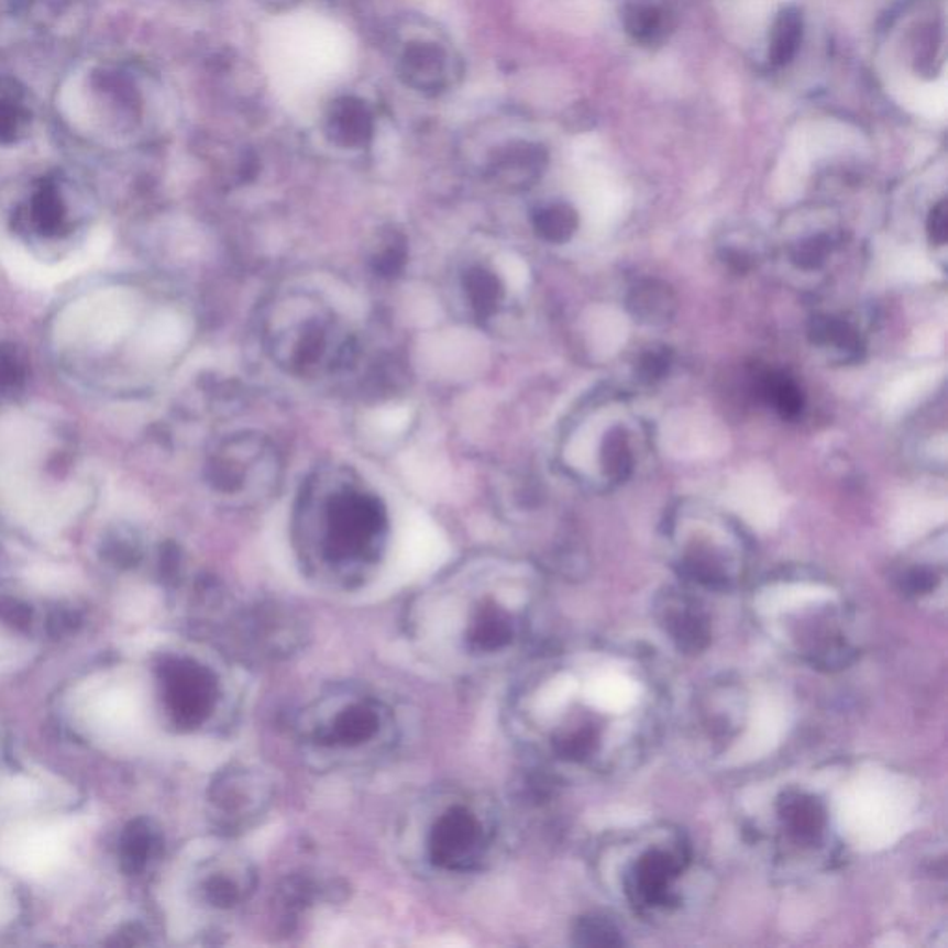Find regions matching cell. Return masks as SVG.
<instances>
[{
    "instance_id": "6da1fadb",
    "label": "cell",
    "mask_w": 948,
    "mask_h": 948,
    "mask_svg": "<svg viewBox=\"0 0 948 948\" xmlns=\"http://www.w3.org/2000/svg\"><path fill=\"white\" fill-rule=\"evenodd\" d=\"M671 712L662 665L643 644L595 639L547 663L532 690L543 760L574 779L632 773L660 743Z\"/></svg>"
},
{
    "instance_id": "7a4b0ae2",
    "label": "cell",
    "mask_w": 948,
    "mask_h": 948,
    "mask_svg": "<svg viewBox=\"0 0 948 948\" xmlns=\"http://www.w3.org/2000/svg\"><path fill=\"white\" fill-rule=\"evenodd\" d=\"M895 825V801L879 769L847 763L776 774L745 796L739 815L745 844L784 880L834 871Z\"/></svg>"
},
{
    "instance_id": "3957f363",
    "label": "cell",
    "mask_w": 948,
    "mask_h": 948,
    "mask_svg": "<svg viewBox=\"0 0 948 948\" xmlns=\"http://www.w3.org/2000/svg\"><path fill=\"white\" fill-rule=\"evenodd\" d=\"M593 869L606 895L649 923H668L687 912L703 884L693 839L665 820L606 834Z\"/></svg>"
},
{
    "instance_id": "277c9868",
    "label": "cell",
    "mask_w": 948,
    "mask_h": 948,
    "mask_svg": "<svg viewBox=\"0 0 948 948\" xmlns=\"http://www.w3.org/2000/svg\"><path fill=\"white\" fill-rule=\"evenodd\" d=\"M750 614L780 654L814 671H844L860 654L856 604L819 574L784 571L769 576L752 595Z\"/></svg>"
},
{
    "instance_id": "5b68a950",
    "label": "cell",
    "mask_w": 948,
    "mask_h": 948,
    "mask_svg": "<svg viewBox=\"0 0 948 948\" xmlns=\"http://www.w3.org/2000/svg\"><path fill=\"white\" fill-rule=\"evenodd\" d=\"M387 530L386 509L375 495L341 487L324 508V552L332 562H371Z\"/></svg>"
},
{
    "instance_id": "8992f818",
    "label": "cell",
    "mask_w": 948,
    "mask_h": 948,
    "mask_svg": "<svg viewBox=\"0 0 948 948\" xmlns=\"http://www.w3.org/2000/svg\"><path fill=\"white\" fill-rule=\"evenodd\" d=\"M158 676L176 726L194 730L210 719L219 698V684L210 669L189 658H167L159 663Z\"/></svg>"
},
{
    "instance_id": "52a82bcc",
    "label": "cell",
    "mask_w": 948,
    "mask_h": 948,
    "mask_svg": "<svg viewBox=\"0 0 948 948\" xmlns=\"http://www.w3.org/2000/svg\"><path fill=\"white\" fill-rule=\"evenodd\" d=\"M489 847V834L481 817L465 808L447 809L428 836V856L443 871L467 872L481 866Z\"/></svg>"
},
{
    "instance_id": "ba28073f",
    "label": "cell",
    "mask_w": 948,
    "mask_h": 948,
    "mask_svg": "<svg viewBox=\"0 0 948 948\" xmlns=\"http://www.w3.org/2000/svg\"><path fill=\"white\" fill-rule=\"evenodd\" d=\"M208 798L224 828L241 830L264 814L271 798L269 784L256 771L230 768L217 774L208 791Z\"/></svg>"
},
{
    "instance_id": "9c48e42d",
    "label": "cell",
    "mask_w": 948,
    "mask_h": 948,
    "mask_svg": "<svg viewBox=\"0 0 948 948\" xmlns=\"http://www.w3.org/2000/svg\"><path fill=\"white\" fill-rule=\"evenodd\" d=\"M655 619L663 633L684 652H701L712 638L703 600L687 589H669L655 600Z\"/></svg>"
},
{
    "instance_id": "30bf717a",
    "label": "cell",
    "mask_w": 948,
    "mask_h": 948,
    "mask_svg": "<svg viewBox=\"0 0 948 948\" xmlns=\"http://www.w3.org/2000/svg\"><path fill=\"white\" fill-rule=\"evenodd\" d=\"M382 728V712L373 701L346 704L316 732L319 743L327 747L356 749L375 739Z\"/></svg>"
},
{
    "instance_id": "8fae6325",
    "label": "cell",
    "mask_w": 948,
    "mask_h": 948,
    "mask_svg": "<svg viewBox=\"0 0 948 948\" xmlns=\"http://www.w3.org/2000/svg\"><path fill=\"white\" fill-rule=\"evenodd\" d=\"M522 632V617L503 606H487L474 617L467 632L469 649L493 654L514 644Z\"/></svg>"
},
{
    "instance_id": "7c38bea8",
    "label": "cell",
    "mask_w": 948,
    "mask_h": 948,
    "mask_svg": "<svg viewBox=\"0 0 948 948\" xmlns=\"http://www.w3.org/2000/svg\"><path fill=\"white\" fill-rule=\"evenodd\" d=\"M249 638L265 654H282L295 649L299 630L294 617L276 606H262L246 617Z\"/></svg>"
},
{
    "instance_id": "4fadbf2b",
    "label": "cell",
    "mask_w": 948,
    "mask_h": 948,
    "mask_svg": "<svg viewBox=\"0 0 948 948\" xmlns=\"http://www.w3.org/2000/svg\"><path fill=\"white\" fill-rule=\"evenodd\" d=\"M627 310L636 321L660 327L673 319L679 310V300L673 287L655 278H647L636 284L627 297Z\"/></svg>"
},
{
    "instance_id": "5bb4252c",
    "label": "cell",
    "mask_w": 948,
    "mask_h": 948,
    "mask_svg": "<svg viewBox=\"0 0 948 948\" xmlns=\"http://www.w3.org/2000/svg\"><path fill=\"white\" fill-rule=\"evenodd\" d=\"M21 221L40 235L64 234L67 229V205H65L58 184L53 180L43 181L37 188L30 205L19 213Z\"/></svg>"
},
{
    "instance_id": "9a60e30c",
    "label": "cell",
    "mask_w": 948,
    "mask_h": 948,
    "mask_svg": "<svg viewBox=\"0 0 948 948\" xmlns=\"http://www.w3.org/2000/svg\"><path fill=\"white\" fill-rule=\"evenodd\" d=\"M812 345L831 349L844 362H858L863 354V341L850 322L834 316H815L809 321Z\"/></svg>"
},
{
    "instance_id": "2e32d148",
    "label": "cell",
    "mask_w": 948,
    "mask_h": 948,
    "mask_svg": "<svg viewBox=\"0 0 948 948\" xmlns=\"http://www.w3.org/2000/svg\"><path fill=\"white\" fill-rule=\"evenodd\" d=\"M158 841V831L154 830L151 820L141 819V817L130 820L119 844L121 869L126 874H140L145 871V867L156 852Z\"/></svg>"
},
{
    "instance_id": "e0dca14e",
    "label": "cell",
    "mask_w": 948,
    "mask_h": 948,
    "mask_svg": "<svg viewBox=\"0 0 948 948\" xmlns=\"http://www.w3.org/2000/svg\"><path fill=\"white\" fill-rule=\"evenodd\" d=\"M24 91L12 78H0V145L23 140L32 124V113L24 106Z\"/></svg>"
},
{
    "instance_id": "ac0fdd59",
    "label": "cell",
    "mask_w": 948,
    "mask_h": 948,
    "mask_svg": "<svg viewBox=\"0 0 948 948\" xmlns=\"http://www.w3.org/2000/svg\"><path fill=\"white\" fill-rule=\"evenodd\" d=\"M251 891L252 879L245 869L238 871V874L227 871L213 872L202 885L206 902L217 910L240 906L241 902L246 901Z\"/></svg>"
},
{
    "instance_id": "d6986e66",
    "label": "cell",
    "mask_w": 948,
    "mask_h": 948,
    "mask_svg": "<svg viewBox=\"0 0 948 948\" xmlns=\"http://www.w3.org/2000/svg\"><path fill=\"white\" fill-rule=\"evenodd\" d=\"M802 15L796 8H785L779 13L771 32L769 59L776 67L790 64L795 58L802 43Z\"/></svg>"
},
{
    "instance_id": "ffe728a7",
    "label": "cell",
    "mask_w": 948,
    "mask_h": 948,
    "mask_svg": "<svg viewBox=\"0 0 948 948\" xmlns=\"http://www.w3.org/2000/svg\"><path fill=\"white\" fill-rule=\"evenodd\" d=\"M600 467L604 476L611 482H627L633 471V454L627 430L622 427L609 428L600 445Z\"/></svg>"
},
{
    "instance_id": "44dd1931",
    "label": "cell",
    "mask_w": 948,
    "mask_h": 948,
    "mask_svg": "<svg viewBox=\"0 0 948 948\" xmlns=\"http://www.w3.org/2000/svg\"><path fill=\"white\" fill-rule=\"evenodd\" d=\"M761 395L782 419H796L804 410L801 387L785 373H769L761 382Z\"/></svg>"
},
{
    "instance_id": "7402d4cb",
    "label": "cell",
    "mask_w": 948,
    "mask_h": 948,
    "mask_svg": "<svg viewBox=\"0 0 948 948\" xmlns=\"http://www.w3.org/2000/svg\"><path fill=\"white\" fill-rule=\"evenodd\" d=\"M533 227L544 241L565 243L578 229V216L571 206L552 205L538 211V216L533 217Z\"/></svg>"
},
{
    "instance_id": "603a6c76",
    "label": "cell",
    "mask_w": 948,
    "mask_h": 948,
    "mask_svg": "<svg viewBox=\"0 0 948 948\" xmlns=\"http://www.w3.org/2000/svg\"><path fill=\"white\" fill-rule=\"evenodd\" d=\"M945 574L941 569L932 567L928 563H915L899 574V586L906 597L915 603H930L932 595L941 589Z\"/></svg>"
},
{
    "instance_id": "cb8c5ba5",
    "label": "cell",
    "mask_w": 948,
    "mask_h": 948,
    "mask_svg": "<svg viewBox=\"0 0 948 948\" xmlns=\"http://www.w3.org/2000/svg\"><path fill=\"white\" fill-rule=\"evenodd\" d=\"M622 24L636 42L652 43L665 32V13L650 4H633L625 10Z\"/></svg>"
},
{
    "instance_id": "d4e9b609",
    "label": "cell",
    "mask_w": 948,
    "mask_h": 948,
    "mask_svg": "<svg viewBox=\"0 0 948 948\" xmlns=\"http://www.w3.org/2000/svg\"><path fill=\"white\" fill-rule=\"evenodd\" d=\"M100 558L115 569H132L140 563L141 547L134 532L115 528L108 532L100 544Z\"/></svg>"
},
{
    "instance_id": "484cf974",
    "label": "cell",
    "mask_w": 948,
    "mask_h": 948,
    "mask_svg": "<svg viewBox=\"0 0 948 948\" xmlns=\"http://www.w3.org/2000/svg\"><path fill=\"white\" fill-rule=\"evenodd\" d=\"M574 939L578 945H587V947H611V945L625 943L621 930L617 928L614 921L603 915H587L576 921Z\"/></svg>"
},
{
    "instance_id": "4316f807",
    "label": "cell",
    "mask_w": 948,
    "mask_h": 948,
    "mask_svg": "<svg viewBox=\"0 0 948 948\" xmlns=\"http://www.w3.org/2000/svg\"><path fill=\"white\" fill-rule=\"evenodd\" d=\"M831 251H834V241L830 235H809L791 246V262L802 271L820 269L826 264V260L830 258Z\"/></svg>"
},
{
    "instance_id": "83f0119b",
    "label": "cell",
    "mask_w": 948,
    "mask_h": 948,
    "mask_svg": "<svg viewBox=\"0 0 948 948\" xmlns=\"http://www.w3.org/2000/svg\"><path fill=\"white\" fill-rule=\"evenodd\" d=\"M467 295L471 306L478 313H492L497 308L503 289L497 278L486 271H473L467 276Z\"/></svg>"
},
{
    "instance_id": "f1b7e54d",
    "label": "cell",
    "mask_w": 948,
    "mask_h": 948,
    "mask_svg": "<svg viewBox=\"0 0 948 948\" xmlns=\"http://www.w3.org/2000/svg\"><path fill=\"white\" fill-rule=\"evenodd\" d=\"M23 384V360L13 346H0V395H15Z\"/></svg>"
},
{
    "instance_id": "f546056e",
    "label": "cell",
    "mask_w": 948,
    "mask_h": 948,
    "mask_svg": "<svg viewBox=\"0 0 948 948\" xmlns=\"http://www.w3.org/2000/svg\"><path fill=\"white\" fill-rule=\"evenodd\" d=\"M669 370H671V352L662 346V349L644 351L639 356L636 373H638L639 381L644 382V384H654V382L665 378Z\"/></svg>"
},
{
    "instance_id": "4dcf8cb0",
    "label": "cell",
    "mask_w": 948,
    "mask_h": 948,
    "mask_svg": "<svg viewBox=\"0 0 948 948\" xmlns=\"http://www.w3.org/2000/svg\"><path fill=\"white\" fill-rule=\"evenodd\" d=\"M0 622L19 632H29L34 622V609L24 600L10 595H0Z\"/></svg>"
},
{
    "instance_id": "1f68e13d",
    "label": "cell",
    "mask_w": 948,
    "mask_h": 948,
    "mask_svg": "<svg viewBox=\"0 0 948 948\" xmlns=\"http://www.w3.org/2000/svg\"><path fill=\"white\" fill-rule=\"evenodd\" d=\"M82 627V615L77 609L58 606L48 614L47 632L53 639L69 638Z\"/></svg>"
},
{
    "instance_id": "d6a6232c",
    "label": "cell",
    "mask_w": 948,
    "mask_h": 948,
    "mask_svg": "<svg viewBox=\"0 0 948 948\" xmlns=\"http://www.w3.org/2000/svg\"><path fill=\"white\" fill-rule=\"evenodd\" d=\"M926 234H928V240H930L932 245H947L948 213L947 202H945V200H939V202L932 208L930 213H928V219H926Z\"/></svg>"
},
{
    "instance_id": "836d02e7",
    "label": "cell",
    "mask_w": 948,
    "mask_h": 948,
    "mask_svg": "<svg viewBox=\"0 0 948 948\" xmlns=\"http://www.w3.org/2000/svg\"><path fill=\"white\" fill-rule=\"evenodd\" d=\"M159 573H162V578L167 584H175L178 576H180V552H178L175 544L167 543L165 547H162Z\"/></svg>"
},
{
    "instance_id": "e575fe53",
    "label": "cell",
    "mask_w": 948,
    "mask_h": 948,
    "mask_svg": "<svg viewBox=\"0 0 948 948\" xmlns=\"http://www.w3.org/2000/svg\"><path fill=\"white\" fill-rule=\"evenodd\" d=\"M720 258L725 260V264L730 265L738 273H747L752 267V256L749 252L739 251V249H725Z\"/></svg>"
}]
</instances>
